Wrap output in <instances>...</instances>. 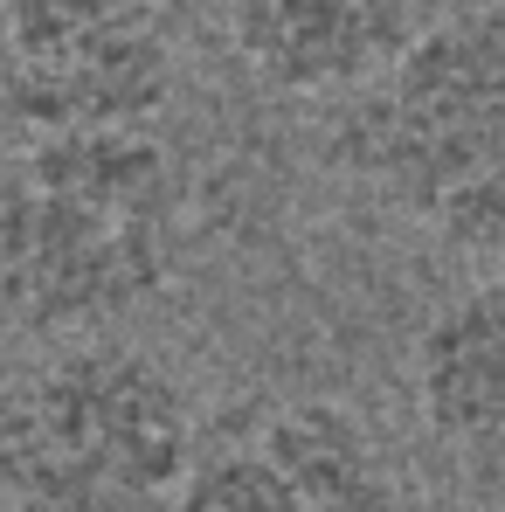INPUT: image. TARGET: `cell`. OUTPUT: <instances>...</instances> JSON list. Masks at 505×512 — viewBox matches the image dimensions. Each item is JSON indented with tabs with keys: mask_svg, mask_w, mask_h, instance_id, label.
<instances>
[{
	"mask_svg": "<svg viewBox=\"0 0 505 512\" xmlns=\"http://www.w3.org/2000/svg\"><path fill=\"white\" fill-rule=\"evenodd\" d=\"M187 173L153 132L21 139L0 173V319L28 340H111L180 270Z\"/></svg>",
	"mask_w": 505,
	"mask_h": 512,
	"instance_id": "6da1fadb",
	"label": "cell"
},
{
	"mask_svg": "<svg viewBox=\"0 0 505 512\" xmlns=\"http://www.w3.org/2000/svg\"><path fill=\"white\" fill-rule=\"evenodd\" d=\"M333 160L374 208L457 250L505 243V7L436 14L395 70L346 97Z\"/></svg>",
	"mask_w": 505,
	"mask_h": 512,
	"instance_id": "7a4b0ae2",
	"label": "cell"
},
{
	"mask_svg": "<svg viewBox=\"0 0 505 512\" xmlns=\"http://www.w3.org/2000/svg\"><path fill=\"white\" fill-rule=\"evenodd\" d=\"M194 457L187 381L139 340L49 346L0 388V499L14 512H173Z\"/></svg>",
	"mask_w": 505,
	"mask_h": 512,
	"instance_id": "3957f363",
	"label": "cell"
},
{
	"mask_svg": "<svg viewBox=\"0 0 505 512\" xmlns=\"http://www.w3.org/2000/svg\"><path fill=\"white\" fill-rule=\"evenodd\" d=\"M229 42L277 97H360L436 21L429 0H222Z\"/></svg>",
	"mask_w": 505,
	"mask_h": 512,
	"instance_id": "277c9868",
	"label": "cell"
},
{
	"mask_svg": "<svg viewBox=\"0 0 505 512\" xmlns=\"http://www.w3.org/2000/svg\"><path fill=\"white\" fill-rule=\"evenodd\" d=\"M0 104L21 139H77V132H153L173 104V42L132 35L49 63H0Z\"/></svg>",
	"mask_w": 505,
	"mask_h": 512,
	"instance_id": "5b68a950",
	"label": "cell"
},
{
	"mask_svg": "<svg viewBox=\"0 0 505 512\" xmlns=\"http://www.w3.org/2000/svg\"><path fill=\"white\" fill-rule=\"evenodd\" d=\"M409 395L429 436L457 450H505V270L471 277L429 312Z\"/></svg>",
	"mask_w": 505,
	"mask_h": 512,
	"instance_id": "8992f818",
	"label": "cell"
},
{
	"mask_svg": "<svg viewBox=\"0 0 505 512\" xmlns=\"http://www.w3.org/2000/svg\"><path fill=\"white\" fill-rule=\"evenodd\" d=\"M250 436L312 512H402V478L381 429L333 395H291L263 409Z\"/></svg>",
	"mask_w": 505,
	"mask_h": 512,
	"instance_id": "52a82bcc",
	"label": "cell"
},
{
	"mask_svg": "<svg viewBox=\"0 0 505 512\" xmlns=\"http://www.w3.org/2000/svg\"><path fill=\"white\" fill-rule=\"evenodd\" d=\"M167 0H0V63H49L104 42L160 35Z\"/></svg>",
	"mask_w": 505,
	"mask_h": 512,
	"instance_id": "ba28073f",
	"label": "cell"
},
{
	"mask_svg": "<svg viewBox=\"0 0 505 512\" xmlns=\"http://www.w3.org/2000/svg\"><path fill=\"white\" fill-rule=\"evenodd\" d=\"M173 512H312V506L263 457L256 436H229V443H201V457H194Z\"/></svg>",
	"mask_w": 505,
	"mask_h": 512,
	"instance_id": "9c48e42d",
	"label": "cell"
},
{
	"mask_svg": "<svg viewBox=\"0 0 505 512\" xmlns=\"http://www.w3.org/2000/svg\"><path fill=\"white\" fill-rule=\"evenodd\" d=\"M0 512H14V506H7V499H0Z\"/></svg>",
	"mask_w": 505,
	"mask_h": 512,
	"instance_id": "30bf717a",
	"label": "cell"
}]
</instances>
